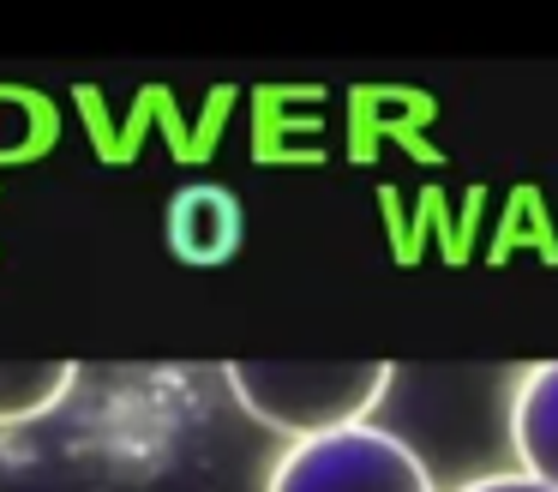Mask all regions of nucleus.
Returning <instances> with one entry per match:
<instances>
[{
	"label": "nucleus",
	"mask_w": 558,
	"mask_h": 492,
	"mask_svg": "<svg viewBox=\"0 0 558 492\" xmlns=\"http://www.w3.org/2000/svg\"><path fill=\"white\" fill-rule=\"evenodd\" d=\"M457 492H553V487H541V480H529L517 468V475H481V480H469V487H457Z\"/></svg>",
	"instance_id": "obj_6"
},
{
	"label": "nucleus",
	"mask_w": 558,
	"mask_h": 492,
	"mask_svg": "<svg viewBox=\"0 0 558 492\" xmlns=\"http://www.w3.org/2000/svg\"><path fill=\"white\" fill-rule=\"evenodd\" d=\"M241 228H246L241 223V199H234L229 187H210V180L174 192V204H169V247L181 252L186 264H222V259H234Z\"/></svg>",
	"instance_id": "obj_4"
},
{
	"label": "nucleus",
	"mask_w": 558,
	"mask_h": 492,
	"mask_svg": "<svg viewBox=\"0 0 558 492\" xmlns=\"http://www.w3.org/2000/svg\"><path fill=\"white\" fill-rule=\"evenodd\" d=\"M229 391L253 420L294 439L366 427L390 391V360H229Z\"/></svg>",
	"instance_id": "obj_1"
},
{
	"label": "nucleus",
	"mask_w": 558,
	"mask_h": 492,
	"mask_svg": "<svg viewBox=\"0 0 558 492\" xmlns=\"http://www.w3.org/2000/svg\"><path fill=\"white\" fill-rule=\"evenodd\" d=\"M73 379V360H0V427H25L49 415Z\"/></svg>",
	"instance_id": "obj_5"
},
{
	"label": "nucleus",
	"mask_w": 558,
	"mask_h": 492,
	"mask_svg": "<svg viewBox=\"0 0 558 492\" xmlns=\"http://www.w3.org/2000/svg\"><path fill=\"white\" fill-rule=\"evenodd\" d=\"M510 451L522 475L558 492V360L522 372L510 396Z\"/></svg>",
	"instance_id": "obj_3"
},
{
	"label": "nucleus",
	"mask_w": 558,
	"mask_h": 492,
	"mask_svg": "<svg viewBox=\"0 0 558 492\" xmlns=\"http://www.w3.org/2000/svg\"><path fill=\"white\" fill-rule=\"evenodd\" d=\"M265 492H438L433 468L385 427H342L325 439H294L270 463Z\"/></svg>",
	"instance_id": "obj_2"
}]
</instances>
